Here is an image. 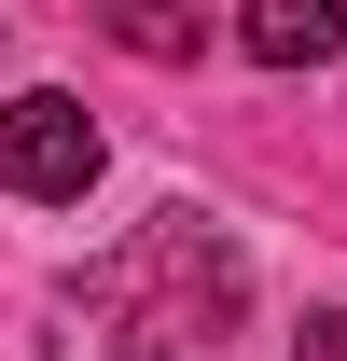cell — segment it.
<instances>
[{"label":"cell","instance_id":"obj_4","mask_svg":"<svg viewBox=\"0 0 347 361\" xmlns=\"http://www.w3.org/2000/svg\"><path fill=\"white\" fill-rule=\"evenodd\" d=\"M42 361H139V334H126L111 306H70V319H56V348H42Z\"/></svg>","mask_w":347,"mask_h":361},{"label":"cell","instance_id":"obj_5","mask_svg":"<svg viewBox=\"0 0 347 361\" xmlns=\"http://www.w3.org/2000/svg\"><path fill=\"white\" fill-rule=\"evenodd\" d=\"M292 361H347V319H305V348Z\"/></svg>","mask_w":347,"mask_h":361},{"label":"cell","instance_id":"obj_1","mask_svg":"<svg viewBox=\"0 0 347 361\" xmlns=\"http://www.w3.org/2000/svg\"><path fill=\"white\" fill-rule=\"evenodd\" d=\"M84 180H97V126H84V97H14L0 111V195H28V209H84Z\"/></svg>","mask_w":347,"mask_h":361},{"label":"cell","instance_id":"obj_3","mask_svg":"<svg viewBox=\"0 0 347 361\" xmlns=\"http://www.w3.org/2000/svg\"><path fill=\"white\" fill-rule=\"evenodd\" d=\"M111 42L153 56V70H181V56L209 42V0H111Z\"/></svg>","mask_w":347,"mask_h":361},{"label":"cell","instance_id":"obj_2","mask_svg":"<svg viewBox=\"0 0 347 361\" xmlns=\"http://www.w3.org/2000/svg\"><path fill=\"white\" fill-rule=\"evenodd\" d=\"M236 42H250L264 70H319V56L347 42V0H250V14H236Z\"/></svg>","mask_w":347,"mask_h":361}]
</instances>
